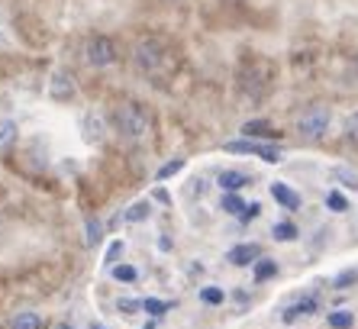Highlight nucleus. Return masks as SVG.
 Here are the masks:
<instances>
[{
	"label": "nucleus",
	"instance_id": "1",
	"mask_svg": "<svg viewBox=\"0 0 358 329\" xmlns=\"http://www.w3.org/2000/svg\"><path fill=\"white\" fill-rule=\"evenodd\" d=\"M110 120H113L117 132H123L126 139H142V136L149 132V113H145L139 104H120Z\"/></svg>",
	"mask_w": 358,
	"mask_h": 329
},
{
	"label": "nucleus",
	"instance_id": "2",
	"mask_svg": "<svg viewBox=\"0 0 358 329\" xmlns=\"http://www.w3.org/2000/svg\"><path fill=\"white\" fill-rule=\"evenodd\" d=\"M329 120H333V116H329L326 107H307L297 120V132L303 139H323L326 130H329Z\"/></svg>",
	"mask_w": 358,
	"mask_h": 329
},
{
	"label": "nucleus",
	"instance_id": "3",
	"mask_svg": "<svg viewBox=\"0 0 358 329\" xmlns=\"http://www.w3.org/2000/svg\"><path fill=\"white\" fill-rule=\"evenodd\" d=\"M84 58L91 62L94 68H107L117 62V42L107 39V36H91L84 42Z\"/></svg>",
	"mask_w": 358,
	"mask_h": 329
},
{
	"label": "nucleus",
	"instance_id": "4",
	"mask_svg": "<svg viewBox=\"0 0 358 329\" xmlns=\"http://www.w3.org/2000/svg\"><path fill=\"white\" fill-rule=\"evenodd\" d=\"M226 152H233V155H259L262 162H281V148L278 146H268V142H255V139H233L226 142Z\"/></svg>",
	"mask_w": 358,
	"mask_h": 329
},
{
	"label": "nucleus",
	"instance_id": "5",
	"mask_svg": "<svg viewBox=\"0 0 358 329\" xmlns=\"http://www.w3.org/2000/svg\"><path fill=\"white\" fill-rule=\"evenodd\" d=\"M133 58L142 71H155V68L165 62V49H162L155 39H139L133 49Z\"/></svg>",
	"mask_w": 358,
	"mask_h": 329
},
{
	"label": "nucleus",
	"instance_id": "6",
	"mask_svg": "<svg viewBox=\"0 0 358 329\" xmlns=\"http://www.w3.org/2000/svg\"><path fill=\"white\" fill-rule=\"evenodd\" d=\"M259 258H262V248L255 246V242H242V246H233V248H229L226 262L236 265V268H245V265H255Z\"/></svg>",
	"mask_w": 358,
	"mask_h": 329
},
{
	"label": "nucleus",
	"instance_id": "7",
	"mask_svg": "<svg viewBox=\"0 0 358 329\" xmlns=\"http://www.w3.org/2000/svg\"><path fill=\"white\" fill-rule=\"evenodd\" d=\"M49 94L55 100H71L75 97V78L68 71H55L52 74V81H49Z\"/></svg>",
	"mask_w": 358,
	"mask_h": 329
},
{
	"label": "nucleus",
	"instance_id": "8",
	"mask_svg": "<svg viewBox=\"0 0 358 329\" xmlns=\"http://www.w3.org/2000/svg\"><path fill=\"white\" fill-rule=\"evenodd\" d=\"M271 197H275L278 204L284 206V210H297V206H300V194H297L294 188H287L284 181H275V184H271Z\"/></svg>",
	"mask_w": 358,
	"mask_h": 329
},
{
	"label": "nucleus",
	"instance_id": "9",
	"mask_svg": "<svg viewBox=\"0 0 358 329\" xmlns=\"http://www.w3.org/2000/svg\"><path fill=\"white\" fill-rule=\"evenodd\" d=\"M317 310H320L317 300H313V297H303V300L291 304L287 310L281 313V320H284V323H294V320H300V316H310V313H317Z\"/></svg>",
	"mask_w": 358,
	"mask_h": 329
},
{
	"label": "nucleus",
	"instance_id": "10",
	"mask_svg": "<svg viewBox=\"0 0 358 329\" xmlns=\"http://www.w3.org/2000/svg\"><path fill=\"white\" fill-rule=\"evenodd\" d=\"M217 184L226 190V194H236V190H242L245 184H249V174H242V172H220Z\"/></svg>",
	"mask_w": 358,
	"mask_h": 329
},
{
	"label": "nucleus",
	"instance_id": "11",
	"mask_svg": "<svg viewBox=\"0 0 358 329\" xmlns=\"http://www.w3.org/2000/svg\"><path fill=\"white\" fill-rule=\"evenodd\" d=\"M275 126L268 123V120H249V123H242V136L245 139H259V136H271Z\"/></svg>",
	"mask_w": 358,
	"mask_h": 329
},
{
	"label": "nucleus",
	"instance_id": "12",
	"mask_svg": "<svg viewBox=\"0 0 358 329\" xmlns=\"http://www.w3.org/2000/svg\"><path fill=\"white\" fill-rule=\"evenodd\" d=\"M13 329H42V316L33 310H23L13 316Z\"/></svg>",
	"mask_w": 358,
	"mask_h": 329
},
{
	"label": "nucleus",
	"instance_id": "13",
	"mask_svg": "<svg viewBox=\"0 0 358 329\" xmlns=\"http://www.w3.org/2000/svg\"><path fill=\"white\" fill-rule=\"evenodd\" d=\"M271 236H275L278 242H294L300 232H297V226H294V223L281 220V223H275V226H271Z\"/></svg>",
	"mask_w": 358,
	"mask_h": 329
},
{
	"label": "nucleus",
	"instance_id": "14",
	"mask_svg": "<svg viewBox=\"0 0 358 329\" xmlns=\"http://www.w3.org/2000/svg\"><path fill=\"white\" fill-rule=\"evenodd\" d=\"M149 214H152V210H149V200H136V204L123 214V220L126 223H139V220H149Z\"/></svg>",
	"mask_w": 358,
	"mask_h": 329
},
{
	"label": "nucleus",
	"instance_id": "15",
	"mask_svg": "<svg viewBox=\"0 0 358 329\" xmlns=\"http://www.w3.org/2000/svg\"><path fill=\"white\" fill-rule=\"evenodd\" d=\"M278 274V262H271V258H259L255 262V281H268Z\"/></svg>",
	"mask_w": 358,
	"mask_h": 329
},
{
	"label": "nucleus",
	"instance_id": "16",
	"mask_svg": "<svg viewBox=\"0 0 358 329\" xmlns=\"http://www.w3.org/2000/svg\"><path fill=\"white\" fill-rule=\"evenodd\" d=\"M326 320H329V326L333 329H352L355 316H352V310H336V313H329Z\"/></svg>",
	"mask_w": 358,
	"mask_h": 329
},
{
	"label": "nucleus",
	"instance_id": "17",
	"mask_svg": "<svg viewBox=\"0 0 358 329\" xmlns=\"http://www.w3.org/2000/svg\"><path fill=\"white\" fill-rule=\"evenodd\" d=\"M326 206H329L333 214H345V210H349V200H345V194H339V190H329V194H326Z\"/></svg>",
	"mask_w": 358,
	"mask_h": 329
},
{
	"label": "nucleus",
	"instance_id": "18",
	"mask_svg": "<svg viewBox=\"0 0 358 329\" xmlns=\"http://www.w3.org/2000/svg\"><path fill=\"white\" fill-rule=\"evenodd\" d=\"M333 181H339V184H345V188L358 190V174L349 172V168H333Z\"/></svg>",
	"mask_w": 358,
	"mask_h": 329
},
{
	"label": "nucleus",
	"instance_id": "19",
	"mask_svg": "<svg viewBox=\"0 0 358 329\" xmlns=\"http://www.w3.org/2000/svg\"><path fill=\"white\" fill-rule=\"evenodd\" d=\"M142 310L152 313V316H162V313L171 310V304H168V300H155V297H145V300H142Z\"/></svg>",
	"mask_w": 358,
	"mask_h": 329
},
{
	"label": "nucleus",
	"instance_id": "20",
	"mask_svg": "<svg viewBox=\"0 0 358 329\" xmlns=\"http://www.w3.org/2000/svg\"><path fill=\"white\" fill-rule=\"evenodd\" d=\"M223 214H229V216H242L245 214V204H242L236 194H226L223 197Z\"/></svg>",
	"mask_w": 358,
	"mask_h": 329
},
{
	"label": "nucleus",
	"instance_id": "21",
	"mask_svg": "<svg viewBox=\"0 0 358 329\" xmlns=\"http://www.w3.org/2000/svg\"><path fill=\"white\" fill-rule=\"evenodd\" d=\"M200 300H203V304H210V307H217V304H223V300H226V294H223V288H213V284H210V288L200 290Z\"/></svg>",
	"mask_w": 358,
	"mask_h": 329
},
{
	"label": "nucleus",
	"instance_id": "22",
	"mask_svg": "<svg viewBox=\"0 0 358 329\" xmlns=\"http://www.w3.org/2000/svg\"><path fill=\"white\" fill-rule=\"evenodd\" d=\"M17 136V123L13 120H0V148H7Z\"/></svg>",
	"mask_w": 358,
	"mask_h": 329
},
{
	"label": "nucleus",
	"instance_id": "23",
	"mask_svg": "<svg viewBox=\"0 0 358 329\" xmlns=\"http://www.w3.org/2000/svg\"><path fill=\"white\" fill-rule=\"evenodd\" d=\"M181 168H184V158H175V162L162 164V168H159V174H155V178H159V181H168V178H175V174L181 172Z\"/></svg>",
	"mask_w": 358,
	"mask_h": 329
},
{
	"label": "nucleus",
	"instance_id": "24",
	"mask_svg": "<svg viewBox=\"0 0 358 329\" xmlns=\"http://www.w3.org/2000/svg\"><path fill=\"white\" fill-rule=\"evenodd\" d=\"M84 139H87V142H100V120L84 116Z\"/></svg>",
	"mask_w": 358,
	"mask_h": 329
},
{
	"label": "nucleus",
	"instance_id": "25",
	"mask_svg": "<svg viewBox=\"0 0 358 329\" xmlns=\"http://www.w3.org/2000/svg\"><path fill=\"white\" fill-rule=\"evenodd\" d=\"M345 136H349V142H355V146H358V110L349 116V120H345Z\"/></svg>",
	"mask_w": 358,
	"mask_h": 329
},
{
	"label": "nucleus",
	"instance_id": "26",
	"mask_svg": "<svg viewBox=\"0 0 358 329\" xmlns=\"http://www.w3.org/2000/svg\"><path fill=\"white\" fill-rule=\"evenodd\" d=\"M113 278L117 281H136V268L133 265H117V268H113Z\"/></svg>",
	"mask_w": 358,
	"mask_h": 329
},
{
	"label": "nucleus",
	"instance_id": "27",
	"mask_svg": "<svg viewBox=\"0 0 358 329\" xmlns=\"http://www.w3.org/2000/svg\"><path fill=\"white\" fill-rule=\"evenodd\" d=\"M97 242H100V223L87 220V246H97Z\"/></svg>",
	"mask_w": 358,
	"mask_h": 329
},
{
	"label": "nucleus",
	"instance_id": "28",
	"mask_svg": "<svg viewBox=\"0 0 358 329\" xmlns=\"http://www.w3.org/2000/svg\"><path fill=\"white\" fill-rule=\"evenodd\" d=\"M120 255H123V242H113V246L107 248V258H103V262L117 268V258H120Z\"/></svg>",
	"mask_w": 358,
	"mask_h": 329
},
{
	"label": "nucleus",
	"instance_id": "29",
	"mask_svg": "<svg viewBox=\"0 0 358 329\" xmlns=\"http://www.w3.org/2000/svg\"><path fill=\"white\" fill-rule=\"evenodd\" d=\"M355 281H358V272H342L336 278V288H345V284H355Z\"/></svg>",
	"mask_w": 358,
	"mask_h": 329
},
{
	"label": "nucleus",
	"instance_id": "30",
	"mask_svg": "<svg viewBox=\"0 0 358 329\" xmlns=\"http://www.w3.org/2000/svg\"><path fill=\"white\" fill-rule=\"evenodd\" d=\"M120 310L123 313H133V310H142V300H120Z\"/></svg>",
	"mask_w": 358,
	"mask_h": 329
},
{
	"label": "nucleus",
	"instance_id": "31",
	"mask_svg": "<svg viewBox=\"0 0 358 329\" xmlns=\"http://www.w3.org/2000/svg\"><path fill=\"white\" fill-rule=\"evenodd\" d=\"M259 210H262L259 204H249V206H245V214H242V220H255V216H259Z\"/></svg>",
	"mask_w": 358,
	"mask_h": 329
},
{
	"label": "nucleus",
	"instance_id": "32",
	"mask_svg": "<svg viewBox=\"0 0 358 329\" xmlns=\"http://www.w3.org/2000/svg\"><path fill=\"white\" fill-rule=\"evenodd\" d=\"M91 329H107V326H100V323H91Z\"/></svg>",
	"mask_w": 358,
	"mask_h": 329
},
{
	"label": "nucleus",
	"instance_id": "33",
	"mask_svg": "<svg viewBox=\"0 0 358 329\" xmlns=\"http://www.w3.org/2000/svg\"><path fill=\"white\" fill-rule=\"evenodd\" d=\"M55 329H71V326H68V323H59V326H55Z\"/></svg>",
	"mask_w": 358,
	"mask_h": 329
},
{
	"label": "nucleus",
	"instance_id": "34",
	"mask_svg": "<svg viewBox=\"0 0 358 329\" xmlns=\"http://www.w3.org/2000/svg\"><path fill=\"white\" fill-rule=\"evenodd\" d=\"M142 329H155V326H152V323H149V326H142Z\"/></svg>",
	"mask_w": 358,
	"mask_h": 329
}]
</instances>
